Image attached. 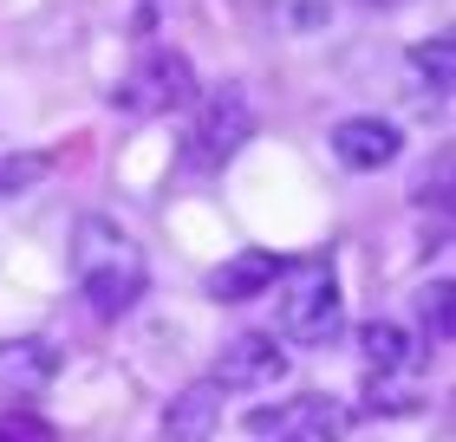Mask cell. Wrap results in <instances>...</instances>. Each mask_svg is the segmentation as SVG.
Here are the masks:
<instances>
[{
	"instance_id": "3",
	"label": "cell",
	"mask_w": 456,
	"mask_h": 442,
	"mask_svg": "<svg viewBox=\"0 0 456 442\" xmlns=\"http://www.w3.org/2000/svg\"><path fill=\"white\" fill-rule=\"evenodd\" d=\"M190 98H196V66H190V52H176V46H151L111 85V104L124 117H170Z\"/></svg>"
},
{
	"instance_id": "2",
	"label": "cell",
	"mask_w": 456,
	"mask_h": 442,
	"mask_svg": "<svg viewBox=\"0 0 456 442\" xmlns=\"http://www.w3.org/2000/svg\"><path fill=\"white\" fill-rule=\"evenodd\" d=\"M281 339L294 345H333L346 332V293L333 280V267L306 261V267H281Z\"/></svg>"
},
{
	"instance_id": "5",
	"label": "cell",
	"mask_w": 456,
	"mask_h": 442,
	"mask_svg": "<svg viewBox=\"0 0 456 442\" xmlns=\"http://www.w3.org/2000/svg\"><path fill=\"white\" fill-rule=\"evenodd\" d=\"M352 430V410L333 397H287V404L248 410V436H274V442H333Z\"/></svg>"
},
{
	"instance_id": "16",
	"label": "cell",
	"mask_w": 456,
	"mask_h": 442,
	"mask_svg": "<svg viewBox=\"0 0 456 442\" xmlns=\"http://www.w3.org/2000/svg\"><path fill=\"white\" fill-rule=\"evenodd\" d=\"M365 7H404V0H365Z\"/></svg>"
},
{
	"instance_id": "11",
	"label": "cell",
	"mask_w": 456,
	"mask_h": 442,
	"mask_svg": "<svg viewBox=\"0 0 456 442\" xmlns=\"http://www.w3.org/2000/svg\"><path fill=\"white\" fill-rule=\"evenodd\" d=\"M404 72H411V98H418V104H444L450 78H456V39L450 33L418 39V46L404 52Z\"/></svg>"
},
{
	"instance_id": "7",
	"label": "cell",
	"mask_w": 456,
	"mask_h": 442,
	"mask_svg": "<svg viewBox=\"0 0 456 442\" xmlns=\"http://www.w3.org/2000/svg\"><path fill=\"white\" fill-rule=\"evenodd\" d=\"M59 345L39 339V332H20V339H0V397H39L59 377Z\"/></svg>"
},
{
	"instance_id": "8",
	"label": "cell",
	"mask_w": 456,
	"mask_h": 442,
	"mask_svg": "<svg viewBox=\"0 0 456 442\" xmlns=\"http://www.w3.org/2000/svg\"><path fill=\"white\" fill-rule=\"evenodd\" d=\"M404 150V131L398 124H385V117H339L333 124V157L346 163V170H385V163H398Z\"/></svg>"
},
{
	"instance_id": "1",
	"label": "cell",
	"mask_w": 456,
	"mask_h": 442,
	"mask_svg": "<svg viewBox=\"0 0 456 442\" xmlns=\"http://www.w3.org/2000/svg\"><path fill=\"white\" fill-rule=\"evenodd\" d=\"M72 280L98 319H124L137 312V300L151 293V261H143L137 235L111 215H78L72 221Z\"/></svg>"
},
{
	"instance_id": "10",
	"label": "cell",
	"mask_w": 456,
	"mask_h": 442,
	"mask_svg": "<svg viewBox=\"0 0 456 442\" xmlns=\"http://www.w3.org/2000/svg\"><path fill=\"white\" fill-rule=\"evenodd\" d=\"M222 384L216 377H202V384L190 390H176L170 397V410H163V436H176V442H202V436H216L222 430Z\"/></svg>"
},
{
	"instance_id": "12",
	"label": "cell",
	"mask_w": 456,
	"mask_h": 442,
	"mask_svg": "<svg viewBox=\"0 0 456 442\" xmlns=\"http://www.w3.org/2000/svg\"><path fill=\"white\" fill-rule=\"evenodd\" d=\"M359 358H365L371 377H404L418 365V339L391 319H371V325H359Z\"/></svg>"
},
{
	"instance_id": "15",
	"label": "cell",
	"mask_w": 456,
	"mask_h": 442,
	"mask_svg": "<svg viewBox=\"0 0 456 442\" xmlns=\"http://www.w3.org/2000/svg\"><path fill=\"white\" fill-rule=\"evenodd\" d=\"M0 436H39V442H46L53 423H46V416H20V410H7V416H0Z\"/></svg>"
},
{
	"instance_id": "9",
	"label": "cell",
	"mask_w": 456,
	"mask_h": 442,
	"mask_svg": "<svg viewBox=\"0 0 456 442\" xmlns=\"http://www.w3.org/2000/svg\"><path fill=\"white\" fill-rule=\"evenodd\" d=\"M281 254H267V247H241L235 261H222L209 280H202V293H209L216 306H248V300H261L267 286L281 280Z\"/></svg>"
},
{
	"instance_id": "13",
	"label": "cell",
	"mask_w": 456,
	"mask_h": 442,
	"mask_svg": "<svg viewBox=\"0 0 456 442\" xmlns=\"http://www.w3.org/2000/svg\"><path fill=\"white\" fill-rule=\"evenodd\" d=\"M450 280H430L424 293H418V319H424V339L430 345H450Z\"/></svg>"
},
{
	"instance_id": "4",
	"label": "cell",
	"mask_w": 456,
	"mask_h": 442,
	"mask_svg": "<svg viewBox=\"0 0 456 442\" xmlns=\"http://www.w3.org/2000/svg\"><path fill=\"white\" fill-rule=\"evenodd\" d=\"M248 137H255V104H248L241 85H222V92L202 98V111H196V124H190V137H183V163H190L196 176H216Z\"/></svg>"
},
{
	"instance_id": "14",
	"label": "cell",
	"mask_w": 456,
	"mask_h": 442,
	"mask_svg": "<svg viewBox=\"0 0 456 442\" xmlns=\"http://www.w3.org/2000/svg\"><path fill=\"white\" fill-rule=\"evenodd\" d=\"M46 170H53V157H7L0 163V196H27V189H39Z\"/></svg>"
},
{
	"instance_id": "6",
	"label": "cell",
	"mask_w": 456,
	"mask_h": 442,
	"mask_svg": "<svg viewBox=\"0 0 456 442\" xmlns=\"http://www.w3.org/2000/svg\"><path fill=\"white\" fill-rule=\"evenodd\" d=\"M216 384L222 390H274L287 377V345L274 332H235L222 351H216Z\"/></svg>"
}]
</instances>
